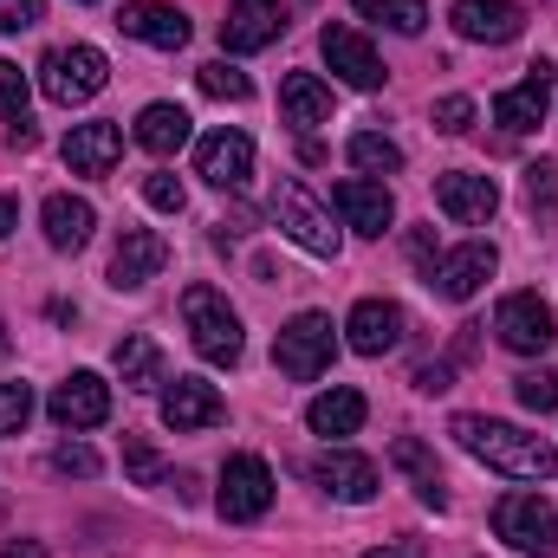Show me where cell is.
<instances>
[{
    "label": "cell",
    "instance_id": "1",
    "mask_svg": "<svg viewBox=\"0 0 558 558\" xmlns=\"http://www.w3.org/2000/svg\"><path fill=\"white\" fill-rule=\"evenodd\" d=\"M474 461H487V468H500V474H513V481H553L558 474V448L546 435H526V428H513V422H494V416H454L448 428Z\"/></svg>",
    "mask_w": 558,
    "mask_h": 558
},
{
    "label": "cell",
    "instance_id": "2",
    "mask_svg": "<svg viewBox=\"0 0 558 558\" xmlns=\"http://www.w3.org/2000/svg\"><path fill=\"white\" fill-rule=\"evenodd\" d=\"M182 325H189V338H195V351H202L208 364H241V351H247L241 312H234L215 286H189V292H182Z\"/></svg>",
    "mask_w": 558,
    "mask_h": 558
},
{
    "label": "cell",
    "instance_id": "3",
    "mask_svg": "<svg viewBox=\"0 0 558 558\" xmlns=\"http://www.w3.org/2000/svg\"><path fill=\"white\" fill-rule=\"evenodd\" d=\"M494 533L520 558H558V513L546 494H500L494 500Z\"/></svg>",
    "mask_w": 558,
    "mask_h": 558
},
{
    "label": "cell",
    "instance_id": "4",
    "mask_svg": "<svg viewBox=\"0 0 558 558\" xmlns=\"http://www.w3.org/2000/svg\"><path fill=\"white\" fill-rule=\"evenodd\" d=\"M105 85H111V65H105L98 46H52V52L39 59V92H46L52 105H85V98H98Z\"/></svg>",
    "mask_w": 558,
    "mask_h": 558
},
{
    "label": "cell",
    "instance_id": "5",
    "mask_svg": "<svg viewBox=\"0 0 558 558\" xmlns=\"http://www.w3.org/2000/svg\"><path fill=\"white\" fill-rule=\"evenodd\" d=\"M331 351H338V325H331L325 312H299V318L274 338V364L292 384L325 377V371H331Z\"/></svg>",
    "mask_w": 558,
    "mask_h": 558
},
{
    "label": "cell",
    "instance_id": "6",
    "mask_svg": "<svg viewBox=\"0 0 558 558\" xmlns=\"http://www.w3.org/2000/svg\"><path fill=\"white\" fill-rule=\"evenodd\" d=\"M215 507H221V520H260L267 507H274V468L260 461V454H228V468H221V487H215Z\"/></svg>",
    "mask_w": 558,
    "mask_h": 558
},
{
    "label": "cell",
    "instance_id": "7",
    "mask_svg": "<svg viewBox=\"0 0 558 558\" xmlns=\"http://www.w3.org/2000/svg\"><path fill=\"white\" fill-rule=\"evenodd\" d=\"M494 331H500V344H507V351H520V357L553 351V338H558L553 305H546L539 292H507V299H500V312H494Z\"/></svg>",
    "mask_w": 558,
    "mask_h": 558
},
{
    "label": "cell",
    "instance_id": "8",
    "mask_svg": "<svg viewBox=\"0 0 558 558\" xmlns=\"http://www.w3.org/2000/svg\"><path fill=\"white\" fill-rule=\"evenodd\" d=\"M274 221L305 247V254H318V260H338V228H331V215L299 189V182H279L274 189Z\"/></svg>",
    "mask_w": 558,
    "mask_h": 558
},
{
    "label": "cell",
    "instance_id": "9",
    "mask_svg": "<svg viewBox=\"0 0 558 558\" xmlns=\"http://www.w3.org/2000/svg\"><path fill=\"white\" fill-rule=\"evenodd\" d=\"M318 52H325V65L351 85V92H377L390 72H384V59H377V46L357 33V26H325L318 33Z\"/></svg>",
    "mask_w": 558,
    "mask_h": 558
},
{
    "label": "cell",
    "instance_id": "10",
    "mask_svg": "<svg viewBox=\"0 0 558 558\" xmlns=\"http://www.w3.org/2000/svg\"><path fill=\"white\" fill-rule=\"evenodd\" d=\"M546 111H553V65L539 59V65H526V78L520 85H507L500 98H494V124L500 131H539L546 124Z\"/></svg>",
    "mask_w": 558,
    "mask_h": 558
},
{
    "label": "cell",
    "instance_id": "11",
    "mask_svg": "<svg viewBox=\"0 0 558 558\" xmlns=\"http://www.w3.org/2000/svg\"><path fill=\"white\" fill-rule=\"evenodd\" d=\"M435 208H441L448 221H461V228H481V221L500 215V189H494V175L448 169V175H435Z\"/></svg>",
    "mask_w": 558,
    "mask_h": 558
},
{
    "label": "cell",
    "instance_id": "12",
    "mask_svg": "<svg viewBox=\"0 0 558 558\" xmlns=\"http://www.w3.org/2000/svg\"><path fill=\"white\" fill-rule=\"evenodd\" d=\"M403 305H390V299H357L351 305V318H344V338H351V351L357 357H390L397 344H403Z\"/></svg>",
    "mask_w": 558,
    "mask_h": 558
},
{
    "label": "cell",
    "instance_id": "13",
    "mask_svg": "<svg viewBox=\"0 0 558 558\" xmlns=\"http://www.w3.org/2000/svg\"><path fill=\"white\" fill-rule=\"evenodd\" d=\"M46 410H52L59 428H72V435H78V428H98V422H111V384L92 377V371H72V377L52 390Z\"/></svg>",
    "mask_w": 558,
    "mask_h": 558
},
{
    "label": "cell",
    "instance_id": "14",
    "mask_svg": "<svg viewBox=\"0 0 558 558\" xmlns=\"http://www.w3.org/2000/svg\"><path fill=\"white\" fill-rule=\"evenodd\" d=\"M494 267H500V254H494V241H468V247H454V254H441L435 260V274H428V286L441 292V299H474L487 279H494Z\"/></svg>",
    "mask_w": 558,
    "mask_h": 558
},
{
    "label": "cell",
    "instance_id": "15",
    "mask_svg": "<svg viewBox=\"0 0 558 558\" xmlns=\"http://www.w3.org/2000/svg\"><path fill=\"white\" fill-rule=\"evenodd\" d=\"M312 481H318L331 500H344V507L377 500V461H364V454H351V448L318 454V461H312Z\"/></svg>",
    "mask_w": 558,
    "mask_h": 558
},
{
    "label": "cell",
    "instance_id": "16",
    "mask_svg": "<svg viewBox=\"0 0 558 558\" xmlns=\"http://www.w3.org/2000/svg\"><path fill=\"white\" fill-rule=\"evenodd\" d=\"M454 33L474 46H507L526 33V7L513 0H454Z\"/></svg>",
    "mask_w": 558,
    "mask_h": 558
},
{
    "label": "cell",
    "instance_id": "17",
    "mask_svg": "<svg viewBox=\"0 0 558 558\" xmlns=\"http://www.w3.org/2000/svg\"><path fill=\"white\" fill-rule=\"evenodd\" d=\"M331 202H338L344 228H357V234H384V228L397 221L390 189H384V182H371V175H344V182L331 189Z\"/></svg>",
    "mask_w": 558,
    "mask_h": 558
},
{
    "label": "cell",
    "instance_id": "18",
    "mask_svg": "<svg viewBox=\"0 0 558 558\" xmlns=\"http://www.w3.org/2000/svg\"><path fill=\"white\" fill-rule=\"evenodd\" d=\"M286 33V7L279 0H234L228 20H221V46L228 52H260Z\"/></svg>",
    "mask_w": 558,
    "mask_h": 558
},
{
    "label": "cell",
    "instance_id": "19",
    "mask_svg": "<svg viewBox=\"0 0 558 558\" xmlns=\"http://www.w3.org/2000/svg\"><path fill=\"white\" fill-rule=\"evenodd\" d=\"M195 169H202L215 189H247V175H254V143L241 137V131H208V137L195 143Z\"/></svg>",
    "mask_w": 558,
    "mask_h": 558
},
{
    "label": "cell",
    "instance_id": "20",
    "mask_svg": "<svg viewBox=\"0 0 558 558\" xmlns=\"http://www.w3.org/2000/svg\"><path fill=\"white\" fill-rule=\"evenodd\" d=\"M221 416H228V403H221V390L202 384V377H175V384L162 390V422H169L175 435H189V428H215Z\"/></svg>",
    "mask_w": 558,
    "mask_h": 558
},
{
    "label": "cell",
    "instance_id": "21",
    "mask_svg": "<svg viewBox=\"0 0 558 558\" xmlns=\"http://www.w3.org/2000/svg\"><path fill=\"white\" fill-rule=\"evenodd\" d=\"M162 267H169V241L149 234V228H124V241H118V254H111V286H118V292H137V286H149Z\"/></svg>",
    "mask_w": 558,
    "mask_h": 558
},
{
    "label": "cell",
    "instance_id": "22",
    "mask_svg": "<svg viewBox=\"0 0 558 558\" xmlns=\"http://www.w3.org/2000/svg\"><path fill=\"white\" fill-rule=\"evenodd\" d=\"M118 26H124L131 39H143V46H156V52H182V46H189V13H175V7H162V0H124Z\"/></svg>",
    "mask_w": 558,
    "mask_h": 558
},
{
    "label": "cell",
    "instance_id": "23",
    "mask_svg": "<svg viewBox=\"0 0 558 558\" xmlns=\"http://www.w3.org/2000/svg\"><path fill=\"white\" fill-rule=\"evenodd\" d=\"M118 156H124V131L118 124H72V137H65V162H72V175H111L118 169Z\"/></svg>",
    "mask_w": 558,
    "mask_h": 558
},
{
    "label": "cell",
    "instance_id": "24",
    "mask_svg": "<svg viewBox=\"0 0 558 558\" xmlns=\"http://www.w3.org/2000/svg\"><path fill=\"white\" fill-rule=\"evenodd\" d=\"M371 416V403H364V390H351V384H338V390H325V397H312V435H325V441H344V435H357Z\"/></svg>",
    "mask_w": 558,
    "mask_h": 558
},
{
    "label": "cell",
    "instance_id": "25",
    "mask_svg": "<svg viewBox=\"0 0 558 558\" xmlns=\"http://www.w3.org/2000/svg\"><path fill=\"white\" fill-rule=\"evenodd\" d=\"M39 221H46V241H52L59 254H78V247L92 241V228H98V208L78 202V195H46Z\"/></svg>",
    "mask_w": 558,
    "mask_h": 558
},
{
    "label": "cell",
    "instance_id": "26",
    "mask_svg": "<svg viewBox=\"0 0 558 558\" xmlns=\"http://www.w3.org/2000/svg\"><path fill=\"white\" fill-rule=\"evenodd\" d=\"M279 111H286V124L312 131V124H325V118H331V85H318L312 72H292V78L279 85Z\"/></svg>",
    "mask_w": 558,
    "mask_h": 558
},
{
    "label": "cell",
    "instance_id": "27",
    "mask_svg": "<svg viewBox=\"0 0 558 558\" xmlns=\"http://www.w3.org/2000/svg\"><path fill=\"white\" fill-rule=\"evenodd\" d=\"M189 124H195V118H189L182 105H149V111L137 118V143L149 149V156H175L182 143L195 137Z\"/></svg>",
    "mask_w": 558,
    "mask_h": 558
},
{
    "label": "cell",
    "instance_id": "28",
    "mask_svg": "<svg viewBox=\"0 0 558 558\" xmlns=\"http://www.w3.org/2000/svg\"><path fill=\"white\" fill-rule=\"evenodd\" d=\"M390 461L416 481V494H422V507H448V487H441V468H435V454L422 448L416 435H397L390 441Z\"/></svg>",
    "mask_w": 558,
    "mask_h": 558
},
{
    "label": "cell",
    "instance_id": "29",
    "mask_svg": "<svg viewBox=\"0 0 558 558\" xmlns=\"http://www.w3.org/2000/svg\"><path fill=\"white\" fill-rule=\"evenodd\" d=\"M118 377H124V390H156V384H162V351H156V338L131 331V338L118 344Z\"/></svg>",
    "mask_w": 558,
    "mask_h": 558
},
{
    "label": "cell",
    "instance_id": "30",
    "mask_svg": "<svg viewBox=\"0 0 558 558\" xmlns=\"http://www.w3.org/2000/svg\"><path fill=\"white\" fill-rule=\"evenodd\" d=\"M195 85H202L208 98H221V105H247V98H254V78H247V72H234L228 59H208V65L195 72Z\"/></svg>",
    "mask_w": 558,
    "mask_h": 558
},
{
    "label": "cell",
    "instance_id": "31",
    "mask_svg": "<svg viewBox=\"0 0 558 558\" xmlns=\"http://www.w3.org/2000/svg\"><path fill=\"white\" fill-rule=\"evenodd\" d=\"M357 13H364V20H384L390 33H410V39L428 26V7H422V0H357Z\"/></svg>",
    "mask_w": 558,
    "mask_h": 558
},
{
    "label": "cell",
    "instance_id": "32",
    "mask_svg": "<svg viewBox=\"0 0 558 558\" xmlns=\"http://www.w3.org/2000/svg\"><path fill=\"white\" fill-rule=\"evenodd\" d=\"M351 162H357L364 175H397V169H403V149L390 137H377V131H357V137H351Z\"/></svg>",
    "mask_w": 558,
    "mask_h": 558
},
{
    "label": "cell",
    "instance_id": "33",
    "mask_svg": "<svg viewBox=\"0 0 558 558\" xmlns=\"http://www.w3.org/2000/svg\"><path fill=\"white\" fill-rule=\"evenodd\" d=\"M526 208H533L539 221H558V162L553 156L526 169Z\"/></svg>",
    "mask_w": 558,
    "mask_h": 558
},
{
    "label": "cell",
    "instance_id": "34",
    "mask_svg": "<svg viewBox=\"0 0 558 558\" xmlns=\"http://www.w3.org/2000/svg\"><path fill=\"white\" fill-rule=\"evenodd\" d=\"M124 468H131L137 487H162V481H169V461H162L143 435H124Z\"/></svg>",
    "mask_w": 558,
    "mask_h": 558
},
{
    "label": "cell",
    "instance_id": "35",
    "mask_svg": "<svg viewBox=\"0 0 558 558\" xmlns=\"http://www.w3.org/2000/svg\"><path fill=\"white\" fill-rule=\"evenodd\" d=\"M513 397H520L533 416L558 410V371H526V377H513Z\"/></svg>",
    "mask_w": 558,
    "mask_h": 558
},
{
    "label": "cell",
    "instance_id": "36",
    "mask_svg": "<svg viewBox=\"0 0 558 558\" xmlns=\"http://www.w3.org/2000/svg\"><path fill=\"white\" fill-rule=\"evenodd\" d=\"M143 202L162 208V215H182V208H189V189H182L169 169H156V175H143Z\"/></svg>",
    "mask_w": 558,
    "mask_h": 558
},
{
    "label": "cell",
    "instance_id": "37",
    "mask_svg": "<svg viewBox=\"0 0 558 558\" xmlns=\"http://www.w3.org/2000/svg\"><path fill=\"white\" fill-rule=\"evenodd\" d=\"M33 422V390L26 384H0V435H20Z\"/></svg>",
    "mask_w": 558,
    "mask_h": 558
},
{
    "label": "cell",
    "instance_id": "38",
    "mask_svg": "<svg viewBox=\"0 0 558 558\" xmlns=\"http://www.w3.org/2000/svg\"><path fill=\"white\" fill-rule=\"evenodd\" d=\"M0 118H26V78H20V65H7L0 59Z\"/></svg>",
    "mask_w": 558,
    "mask_h": 558
},
{
    "label": "cell",
    "instance_id": "39",
    "mask_svg": "<svg viewBox=\"0 0 558 558\" xmlns=\"http://www.w3.org/2000/svg\"><path fill=\"white\" fill-rule=\"evenodd\" d=\"M468 124H474V98H441V105H435V131H441V137H461Z\"/></svg>",
    "mask_w": 558,
    "mask_h": 558
},
{
    "label": "cell",
    "instance_id": "40",
    "mask_svg": "<svg viewBox=\"0 0 558 558\" xmlns=\"http://www.w3.org/2000/svg\"><path fill=\"white\" fill-rule=\"evenodd\" d=\"M52 468H59V474H78V481H92V474H98V454H92L85 441H65V448H52Z\"/></svg>",
    "mask_w": 558,
    "mask_h": 558
},
{
    "label": "cell",
    "instance_id": "41",
    "mask_svg": "<svg viewBox=\"0 0 558 558\" xmlns=\"http://www.w3.org/2000/svg\"><path fill=\"white\" fill-rule=\"evenodd\" d=\"M39 26V0H0V33H26Z\"/></svg>",
    "mask_w": 558,
    "mask_h": 558
},
{
    "label": "cell",
    "instance_id": "42",
    "mask_svg": "<svg viewBox=\"0 0 558 558\" xmlns=\"http://www.w3.org/2000/svg\"><path fill=\"white\" fill-rule=\"evenodd\" d=\"M410 260H416L422 274H435V260H441V247H435V228H410Z\"/></svg>",
    "mask_w": 558,
    "mask_h": 558
},
{
    "label": "cell",
    "instance_id": "43",
    "mask_svg": "<svg viewBox=\"0 0 558 558\" xmlns=\"http://www.w3.org/2000/svg\"><path fill=\"white\" fill-rule=\"evenodd\" d=\"M448 377H454L448 364H422V371H416V390H422V397H441V390H448Z\"/></svg>",
    "mask_w": 558,
    "mask_h": 558
},
{
    "label": "cell",
    "instance_id": "44",
    "mask_svg": "<svg viewBox=\"0 0 558 558\" xmlns=\"http://www.w3.org/2000/svg\"><path fill=\"white\" fill-rule=\"evenodd\" d=\"M0 558H46L39 539H13V546H0Z\"/></svg>",
    "mask_w": 558,
    "mask_h": 558
},
{
    "label": "cell",
    "instance_id": "45",
    "mask_svg": "<svg viewBox=\"0 0 558 558\" xmlns=\"http://www.w3.org/2000/svg\"><path fill=\"white\" fill-rule=\"evenodd\" d=\"M7 143H13V149H33V143H39V131H33V124H26V118H20V124H13V131H7Z\"/></svg>",
    "mask_w": 558,
    "mask_h": 558
},
{
    "label": "cell",
    "instance_id": "46",
    "mask_svg": "<svg viewBox=\"0 0 558 558\" xmlns=\"http://www.w3.org/2000/svg\"><path fill=\"white\" fill-rule=\"evenodd\" d=\"M13 221H20V202H13V195H0V241L13 234Z\"/></svg>",
    "mask_w": 558,
    "mask_h": 558
},
{
    "label": "cell",
    "instance_id": "47",
    "mask_svg": "<svg viewBox=\"0 0 558 558\" xmlns=\"http://www.w3.org/2000/svg\"><path fill=\"white\" fill-rule=\"evenodd\" d=\"M364 558H422V553H410V546H384V553H364Z\"/></svg>",
    "mask_w": 558,
    "mask_h": 558
},
{
    "label": "cell",
    "instance_id": "48",
    "mask_svg": "<svg viewBox=\"0 0 558 558\" xmlns=\"http://www.w3.org/2000/svg\"><path fill=\"white\" fill-rule=\"evenodd\" d=\"M7 351H13V344H7V325H0V364H7Z\"/></svg>",
    "mask_w": 558,
    "mask_h": 558
}]
</instances>
